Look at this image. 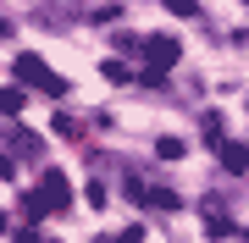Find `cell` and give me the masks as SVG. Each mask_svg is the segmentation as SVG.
I'll list each match as a JSON object with an SVG mask.
<instances>
[{"instance_id":"cell-1","label":"cell","mask_w":249,"mask_h":243,"mask_svg":"<svg viewBox=\"0 0 249 243\" xmlns=\"http://www.w3.org/2000/svg\"><path fill=\"white\" fill-rule=\"evenodd\" d=\"M67 205H72V182L61 171H45V177H39V194L22 199V216L39 221V216H50V210H67Z\"/></svg>"},{"instance_id":"cell-4","label":"cell","mask_w":249,"mask_h":243,"mask_svg":"<svg viewBox=\"0 0 249 243\" xmlns=\"http://www.w3.org/2000/svg\"><path fill=\"white\" fill-rule=\"evenodd\" d=\"M216 161H222L227 171H249V144H238V138H222V144H216Z\"/></svg>"},{"instance_id":"cell-12","label":"cell","mask_w":249,"mask_h":243,"mask_svg":"<svg viewBox=\"0 0 249 243\" xmlns=\"http://www.w3.org/2000/svg\"><path fill=\"white\" fill-rule=\"evenodd\" d=\"M116 243H144V232H139V227H127V232L116 238Z\"/></svg>"},{"instance_id":"cell-8","label":"cell","mask_w":249,"mask_h":243,"mask_svg":"<svg viewBox=\"0 0 249 243\" xmlns=\"http://www.w3.org/2000/svg\"><path fill=\"white\" fill-rule=\"evenodd\" d=\"M22 105H28V94H22V89H11V83H6V94H0V111H6V116H17Z\"/></svg>"},{"instance_id":"cell-2","label":"cell","mask_w":249,"mask_h":243,"mask_svg":"<svg viewBox=\"0 0 249 243\" xmlns=\"http://www.w3.org/2000/svg\"><path fill=\"white\" fill-rule=\"evenodd\" d=\"M178 55H183V45L172 33H155V39H144V66H150V83H160L178 66Z\"/></svg>"},{"instance_id":"cell-11","label":"cell","mask_w":249,"mask_h":243,"mask_svg":"<svg viewBox=\"0 0 249 243\" xmlns=\"http://www.w3.org/2000/svg\"><path fill=\"white\" fill-rule=\"evenodd\" d=\"M106 78H111V83H133V72H127L122 61H106Z\"/></svg>"},{"instance_id":"cell-10","label":"cell","mask_w":249,"mask_h":243,"mask_svg":"<svg viewBox=\"0 0 249 243\" xmlns=\"http://www.w3.org/2000/svg\"><path fill=\"white\" fill-rule=\"evenodd\" d=\"M155 155H160V161H183V144H178V138H160Z\"/></svg>"},{"instance_id":"cell-3","label":"cell","mask_w":249,"mask_h":243,"mask_svg":"<svg viewBox=\"0 0 249 243\" xmlns=\"http://www.w3.org/2000/svg\"><path fill=\"white\" fill-rule=\"evenodd\" d=\"M17 78L28 83V89H45L50 99H61V94H67V83H61V78H55V72H50V66H45V61H39V55H17Z\"/></svg>"},{"instance_id":"cell-5","label":"cell","mask_w":249,"mask_h":243,"mask_svg":"<svg viewBox=\"0 0 249 243\" xmlns=\"http://www.w3.org/2000/svg\"><path fill=\"white\" fill-rule=\"evenodd\" d=\"M205 227H211L216 238H227V232H232V216H227L222 199H205Z\"/></svg>"},{"instance_id":"cell-7","label":"cell","mask_w":249,"mask_h":243,"mask_svg":"<svg viewBox=\"0 0 249 243\" xmlns=\"http://www.w3.org/2000/svg\"><path fill=\"white\" fill-rule=\"evenodd\" d=\"M11 149H17V161H39V149H45V144H39L34 133H22V127H11Z\"/></svg>"},{"instance_id":"cell-9","label":"cell","mask_w":249,"mask_h":243,"mask_svg":"<svg viewBox=\"0 0 249 243\" xmlns=\"http://www.w3.org/2000/svg\"><path fill=\"white\" fill-rule=\"evenodd\" d=\"M172 17H199V0H166Z\"/></svg>"},{"instance_id":"cell-6","label":"cell","mask_w":249,"mask_h":243,"mask_svg":"<svg viewBox=\"0 0 249 243\" xmlns=\"http://www.w3.org/2000/svg\"><path fill=\"white\" fill-rule=\"evenodd\" d=\"M133 199H139V205H144V199H150L155 210H178V205H183V199L172 194V188H139V182H133Z\"/></svg>"}]
</instances>
